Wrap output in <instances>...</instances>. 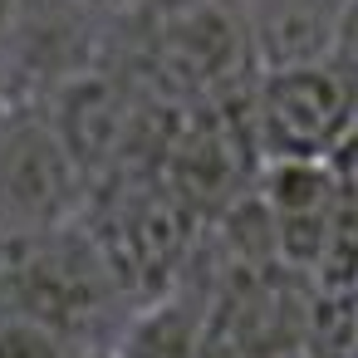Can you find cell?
I'll use <instances>...</instances> for the list:
<instances>
[{"label": "cell", "instance_id": "cell-10", "mask_svg": "<svg viewBox=\"0 0 358 358\" xmlns=\"http://www.w3.org/2000/svg\"><path fill=\"white\" fill-rule=\"evenodd\" d=\"M94 6H99L103 15H113V20H118V15H128V10H138V6H148V0H94Z\"/></svg>", "mask_w": 358, "mask_h": 358}, {"label": "cell", "instance_id": "cell-5", "mask_svg": "<svg viewBox=\"0 0 358 358\" xmlns=\"http://www.w3.org/2000/svg\"><path fill=\"white\" fill-rule=\"evenodd\" d=\"M348 0H236L255 69L324 64Z\"/></svg>", "mask_w": 358, "mask_h": 358}, {"label": "cell", "instance_id": "cell-3", "mask_svg": "<svg viewBox=\"0 0 358 358\" xmlns=\"http://www.w3.org/2000/svg\"><path fill=\"white\" fill-rule=\"evenodd\" d=\"M250 152L265 162H329L358 133V89L324 64L255 69L245 84Z\"/></svg>", "mask_w": 358, "mask_h": 358}, {"label": "cell", "instance_id": "cell-6", "mask_svg": "<svg viewBox=\"0 0 358 358\" xmlns=\"http://www.w3.org/2000/svg\"><path fill=\"white\" fill-rule=\"evenodd\" d=\"M118 358H206V314L192 309L187 299H152L148 309L123 319V334L113 343Z\"/></svg>", "mask_w": 358, "mask_h": 358}, {"label": "cell", "instance_id": "cell-11", "mask_svg": "<svg viewBox=\"0 0 358 358\" xmlns=\"http://www.w3.org/2000/svg\"><path fill=\"white\" fill-rule=\"evenodd\" d=\"M69 358H118V353H113V343H79V348H69Z\"/></svg>", "mask_w": 358, "mask_h": 358}, {"label": "cell", "instance_id": "cell-8", "mask_svg": "<svg viewBox=\"0 0 358 358\" xmlns=\"http://www.w3.org/2000/svg\"><path fill=\"white\" fill-rule=\"evenodd\" d=\"M329 64L358 89V0H348L343 15H338V35H334V50H329Z\"/></svg>", "mask_w": 358, "mask_h": 358}, {"label": "cell", "instance_id": "cell-7", "mask_svg": "<svg viewBox=\"0 0 358 358\" xmlns=\"http://www.w3.org/2000/svg\"><path fill=\"white\" fill-rule=\"evenodd\" d=\"M69 348L79 343L35 319H0V358H69Z\"/></svg>", "mask_w": 358, "mask_h": 358}, {"label": "cell", "instance_id": "cell-2", "mask_svg": "<svg viewBox=\"0 0 358 358\" xmlns=\"http://www.w3.org/2000/svg\"><path fill=\"white\" fill-rule=\"evenodd\" d=\"M118 20L138 30L143 74L177 99H211L255 74L236 0H148Z\"/></svg>", "mask_w": 358, "mask_h": 358}, {"label": "cell", "instance_id": "cell-4", "mask_svg": "<svg viewBox=\"0 0 358 358\" xmlns=\"http://www.w3.org/2000/svg\"><path fill=\"white\" fill-rule=\"evenodd\" d=\"M89 177L35 99L0 103V236H35L79 221Z\"/></svg>", "mask_w": 358, "mask_h": 358}, {"label": "cell", "instance_id": "cell-9", "mask_svg": "<svg viewBox=\"0 0 358 358\" xmlns=\"http://www.w3.org/2000/svg\"><path fill=\"white\" fill-rule=\"evenodd\" d=\"M20 6L25 0H0V45L10 40V30H15V20H20Z\"/></svg>", "mask_w": 358, "mask_h": 358}, {"label": "cell", "instance_id": "cell-1", "mask_svg": "<svg viewBox=\"0 0 358 358\" xmlns=\"http://www.w3.org/2000/svg\"><path fill=\"white\" fill-rule=\"evenodd\" d=\"M123 304L128 294L84 221L0 236V319H35L69 343H99L94 329H103Z\"/></svg>", "mask_w": 358, "mask_h": 358}, {"label": "cell", "instance_id": "cell-12", "mask_svg": "<svg viewBox=\"0 0 358 358\" xmlns=\"http://www.w3.org/2000/svg\"><path fill=\"white\" fill-rule=\"evenodd\" d=\"M0 103H6V99H0Z\"/></svg>", "mask_w": 358, "mask_h": 358}]
</instances>
